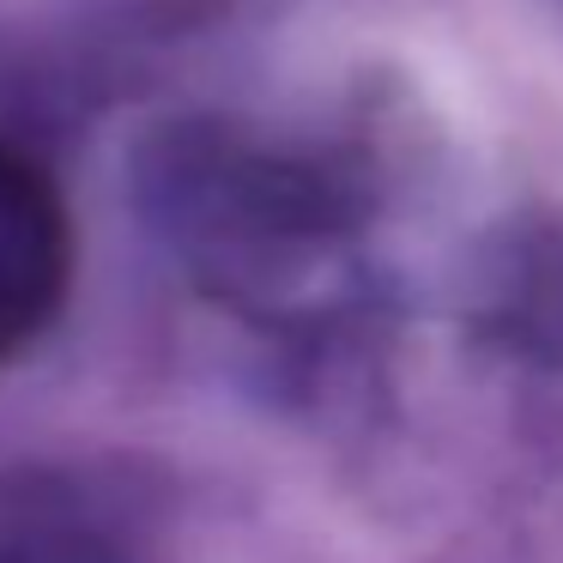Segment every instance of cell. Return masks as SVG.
I'll return each mask as SVG.
<instances>
[{"label": "cell", "mask_w": 563, "mask_h": 563, "mask_svg": "<svg viewBox=\"0 0 563 563\" xmlns=\"http://www.w3.org/2000/svg\"><path fill=\"white\" fill-rule=\"evenodd\" d=\"M74 212L25 146L0 140V364L43 340L74 285Z\"/></svg>", "instance_id": "obj_1"}]
</instances>
